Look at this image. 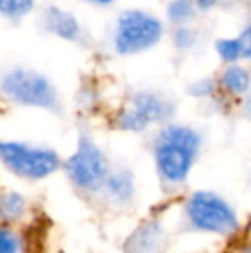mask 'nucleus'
<instances>
[{
    "label": "nucleus",
    "instance_id": "nucleus-1",
    "mask_svg": "<svg viewBox=\"0 0 251 253\" xmlns=\"http://www.w3.org/2000/svg\"><path fill=\"white\" fill-rule=\"evenodd\" d=\"M203 147V134L191 124L171 121L155 129L150 141V157L157 183L165 195L182 193L188 188Z\"/></svg>",
    "mask_w": 251,
    "mask_h": 253
},
{
    "label": "nucleus",
    "instance_id": "nucleus-2",
    "mask_svg": "<svg viewBox=\"0 0 251 253\" xmlns=\"http://www.w3.org/2000/svg\"><path fill=\"white\" fill-rule=\"evenodd\" d=\"M179 222L186 233L232 240L243 233L241 215L227 197L215 190H191L179 203Z\"/></svg>",
    "mask_w": 251,
    "mask_h": 253
},
{
    "label": "nucleus",
    "instance_id": "nucleus-3",
    "mask_svg": "<svg viewBox=\"0 0 251 253\" xmlns=\"http://www.w3.org/2000/svg\"><path fill=\"white\" fill-rule=\"evenodd\" d=\"M112 166L110 155L97 138L90 131L79 129L72 152L64 157L62 174L74 193L95 202Z\"/></svg>",
    "mask_w": 251,
    "mask_h": 253
},
{
    "label": "nucleus",
    "instance_id": "nucleus-4",
    "mask_svg": "<svg viewBox=\"0 0 251 253\" xmlns=\"http://www.w3.org/2000/svg\"><path fill=\"white\" fill-rule=\"evenodd\" d=\"M64 157L55 147L16 138H0V167L17 181L38 184L62 172Z\"/></svg>",
    "mask_w": 251,
    "mask_h": 253
},
{
    "label": "nucleus",
    "instance_id": "nucleus-5",
    "mask_svg": "<svg viewBox=\"0 0 251 253\" xmlns=\"http://www.w3.org/2000/svg\"><path fill=\"white\" fill-rule=\"evenodd\" d=\"M0 97L21 109L62 114L64 103L55 83L36 69L14 66L0 73Z\"/></svg>",
    "mask_w": 251,
    "mask_h": 253
},
{
    "label": "nucleus",
    "instance_id": "nucleus-6",
    "mask_svg": "<svg viewBox=\"0 0 251 253\" xmlns=\"http://www.w3.org/2000/svg\"><path fill=\"white\" fill-rule=\"evenodd\" d=\"M176 102L155 90H138L115 110L112 126L121 133L143 134L174 121Z\"/></svg>",
    "mask_w": 251,
    "mask_h": 253
},
{
    "label": "nucleus",
    "instance_id": "nucleus-7",
    "mask_svg": "<svg viewBox=\"0 0 251 253\" xmlns=\"http://www.w3.org/2000/svg\"><path fill=\"white\" fill-rule=\"evenodd\" d=\"M165 35L164 21L146 9H126L117 16L112 31L114 50L122 57L155 48Z\"/></svg>",
    "mask_w": 251,
    "mask_h": 253
},
{
    "label": "nucleus",
    "instance_id": "nucleus-8",
    "mask_svg": "<svg viewBox=\"0 0 251 253\" xmlns=\"http://www.w3.org/2000/svg\"><path fill=\"white\" fill-rule=\"evenodd\" d=\"M140 202V177L126 164H114L98 193L97 203L112 213H129Z\"/></svg>",
    "mask_w": 251,
    "mask_h": 253
},
{
    "label": "nucleus",
    "instance_id": "nucleus-9",
    "mask_svg": "<svg viewBox=\"0 0 251 253\" xmlns=\"http://www.w3.org/2000/svg\"><path fill=\"white\" fill-rule=\"evenodd\" d=\"M171 233L165 220L151 215L140 220L122 243V253H167Z\"/></svg>",
    "mask_w": 251,
    "mask_h": 253
},
{
    "label": "nucleus",
    "instance_id": "nucleus-10",
    "mask_svg": "<svg viewBox=\"0 0 251 253\" xmlns=\"http://www.w3.org/2000/svg\"><path fill=\"white\" fill-rule=\"evenodd\" d=\"M40 23L41 28L48 35H54L59 40L71 42V43L81 42V38L84 35L81 21L71 10L64 9L61 5H55V3L43 7L40 16Z\"/></svg>",
    "mask_w": 251,
    "mask_h": 253
},
{
    "label": "nucleus",
    "instance_id": "nucleus-11",
    "mask_svg": "<svg viewBox=\"0 0 251 253\" xmlns=\"http://www.w3.org/2000/svg\"><path fill=\"white\" fill-rule=\"evenodd\" d=\"M33 213L30 195L14 186H0V224L24 227Z\"/></svg>",
    "mask_w": 251,
    "mask_h": 253
},
{
    "label": "nucleus",
    "instance_id": "nucleus-12",
    "mask_svg": "<svg viewBox=\"0 0 251 253\" xmlns=\"http://www.w3.org/2000/svg\"><path fill=\"white\" fill-rule=\"evenodd\" d=\"M218 86L232 97H241V95H246L250 91L251 74L243 66L231 64L222 71L220 78H218Z\"/></svg>",
    "mask_w": 251,
    "mask_h": 253
},
{
    "label": "nucleus",
    "instance_id": "nucleus-13",
    "mask_svg": "<svg viewBox=\"0 0 251 253\" xmlns=\"http://www.w3.org/2000/svg\"><path fill=\"white\" fill-rule=\"evenodd\" d=\"M0 253H30V240L24 227L0 224Z\"/></svg>",
    "mask_w": 251,
    "mask_h": 253
},
{
    "label": "nucleus",
    "instance_id": "nucleus-14",
    "mask_svg": "<svg viewBox=\"0 0 251 253\" xmlns=\"http://www.w3.org/2000/svg\"><path fill=\"white\" fill-rule=\"evenodd\" d=\"M198 7L194 0H171L165 9L167 21L174 26H186L194 19Z\"/></svg>",
    "mask_w": 251,
    "mask_h": 253
},
{
    "label": "nucleus",
    "instance_id": "nucleus-15",
    "mask_svg": "<svg viewBox=\"0 0 251 253\" xmlns=\"http://www.w3.org/2000/svg\"><path fill=\"white\" fill-rule=\"evenodd\" d=\"M36 7V0H0V16L12 23L28 17Z\"/></svg>",
    "mask_w": 251,
    "mask_h": 253
},
{
    "label": "nucleus",
    "instance_id": "nucleus-16",
    "mask_svg": "<svg viewBox=\"0 0 251 253\" xmlns=\"http://www.w3.org/2000/svg\"><path fill=\"white\" fill-rule=\"evenodd\" d=\"M215 52L225 64H236L241 59V48H239L238 38H220L215 42Z\"/></svg>",
    "mask_w": 251,
    "mask_h": 253
},
{
    "label": "nucleus",
    "instance_id": "nucleus-17",
    "mask_svg": "<svg viewBox=\"0 0 251 253\" xmlns=\"http://www.w3.org/2000/svg\"><path fill=\"white\" fill-rule=\"evenodd\" d=\"M196 42H198V33L189 24H186V26H176L174 31H172V45L178 50L188 52L196 45Z\"/></svg>",
    "mask_w": 251,
    "mask_h": 253
},
{
    "label": "nucleus",
    "instance_id": "nucleus-18",
    "mask_svg": "<svg viewBox=\"0 0 251 253\" xmlns=\"http://www.w3.org/2000/svg\"><path fill=\"white\" fill-rule=\"evenodd\" d=\"M217 86L218 83H215L212 78H203V80H198L189 84L188 93L194 98H208L217 91Z\"/></svg>",
    "mask_w": 251,
    "mask_h": 253
},
{
    "label": "nucleus",
    "instance_id": "nucleus-19",
    "mask_svg": "<svg viewBox=\"0 0 251 253\" xmlns=\"http://www.w3.org/2000/svg\"><path fill=\"white\" fill-rule=\"evenodd\" d=\"M239 48H241V59L251 60V26H246L238 37Z\"/></svg>",
    "mask_w": 251,
    "mask_h": 253
},
{
    "label": "nucleus",
    "instance_id": "nucleus-20",
    "mask_svg": "<svg viewBox=\"0 0 251 253\" xmlns=\"http://www.w3.org/2000/svg\"><path fill=\"white\" fill-rule=\"evenodd\" d=\"M194 2H196L198 10H203V12H207V10L214 9V7L220 2V0H194Z\"/></svg>",
    "mask_w": 251,
    "mask_h": 253
},
{
    "label": "nucleus",
    "instance_id": "nucleus-21",
    "mask_svg": "<svg viewBox=\"0 0 251 253\" xmlns=\"http://www.w3.org/2000/svg\"><path fill=\"white\" fill-rule=\"evenodd\" d=\"M231 253H251V243L241 240L239 243H236L234 247L231 248Z\"/></svg>",
    "mask_w": 251,
    "mask_h": 253
},
{
    "label": "nucleus",
    "instance_id": "nucleus-22",
    "mask_svg": "<svg viewBox=\"0 0 251 253\" xmlns=\"http://www.w3.org/2000/svg\"><path fill=\"white\" fill-rule=\"evenodd\" d=\"M83 2L90 3V5H97V7H110L115 0H83Z\"/></svg>",
    "mask_w": 251,
    "mask_h": 253
},
{
    "label": "nucleus",
    "instance_id": "nucleus-23",
    "mask_svg": "<svg viewBox=\"0 0 251 253\" xmlns=\"http://www.w3.org/2000/svg\"><path fill=\"white\" fill-rule=\"evenodd\" d=\"M243 110H245L246 119L251 121V93H248V97H246V100H245V107H243Z\"/></svg>",
    "mask_w": 251,
    "mask_h": 253
}]
</instances>
